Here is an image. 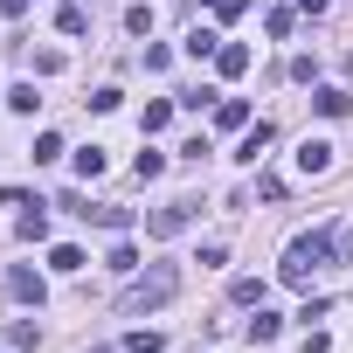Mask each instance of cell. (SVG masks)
<instances>
[{"mask_svg": "<svg viewBox=\"0 0 353 353\" xmlns=\"http://www.w3.org/2000/svg\"><path fill=\"white\" fill-rule=\"evenodd\" d=\"M215 70H222V77H243V70H250V49H243V42H222V49H215Z\"/></svg>", "mask_w": 353, "mask_h": 353, "instance_id": "7", "label": "cell"}, {"mask_svg": "<svg viewBox=\"0 0 353 353\" xmlns=\"http://www.w3.org/2000/svg\"><path fill=\"white\" fill-rule=\"evenodd\" d=\"M229 298H236V305H263V277H236Z\"/></svg>", "mask_w": 353, "mask_h": 353, "instance_id": "15", "label": "cell"}, {"mask_svg": "<svg viewBox=\"0 0 353 353\" xmlns=\"http://www.w3.org/2000/svg\"><path fill=\"white\" fill-rule=\"evenodd\" d=\"M139 125H145V132H166V125H173V104H166V97H152V104H145V118H139Z\"/></svg>", "mask_w": 353, "mask_h": 353, "instance_id": "14", "label": "cell"}, {"mask_svg": "<svg viewBox=\"0 0 353 353\" xmlns=\"http://www.w3.org/2000/svg\"><path fill=\"white\" fill-rule=\"evenodd\" d=\"M56 28H63V35H83L90 14H83V8H56Z\"/></svg>", "mask_w": 353, "mask_h": 353, "instance_id": "17", "label": "cell"}, {"mask_svg": "<svg viewBox=\"0 0 353 353\" xmlns=\"http://www.w3.org/2000/svg\"><path fill=\"white\" fill-rule=\"evenodd\" d=\"M77 173H83V181H97V173H104V145H83V152H77Z\"/></svg>", "mask_w": 353, "mask_h": 353, "instance_id": "16", "label": "cell"}, {"mask_svg": "<svg viewBox=\"0 0 353 353\" xmlns=\"http://www.w3.org/2000/svg\"><path fill=\"white\" fill-rule=\"evenodd\" d=\"M35 104H42V97H35V83H14V90H8V111H21V118H28Z\"/></svg>", "mask_w": 353, "mask_h": 353, "instance_id": "18", "label": "cell"}, {"mask_svg": "<svg viewBox=\"0 0 353 353\" xmlns=\"http://www.w3.org/2000/svg\"><path fill=\"white\" fill-rule=\"evenodd\" d=\"M215 49H222V35H215V28H188V56H194V63H201V56H215Z\"/></svg>", "mask_w": 353, "mask_h": 353, "instance_id": "12", "label": "cell"}, {"mask_svg": "<svg viewBox=\"0 0 353 353\" xmlns=\"http://www.w3.org/2000/svg\"><path fill=\"white\" fill-rule=\"evenodd\" d=\"M90 215H97L104 229H132V208H90ZM90 215H83V222H90Z\"/></svg>", "mask_w": 353, "mask_h": 353, "instance_id": "21", "label": "cell"}, {"mask_svg": "<svg viewBox=\"0 0 353 353\" xmlns=\"http://www.w3.org/2000/svg\"><path fill=\"white\" fill-rule=\"evenodd\" d=\"M263 28H270V35L284 42V35H291V8H270V14H263Z\"/></svg>", "mask_w": 353, "mask_h": 353, "instance_id": "24", "label": "cell"}, {"mask_svg": "<svg viewBox=\"0 0 353 353\" xmlns=\"http://www.w3.org/2000/svg\"><path fill=\"white\" fill-rule=\"evenodd\" d=\"M21 8H28V0H0V14H8V21H14V14H21Z\"/></svg>", "mask_w": 353, "mask_h": 353, "instance_id": "27", "label": "cell"}, {"mask_svg": "<svg viewBox=\"0 0 353 353\" xmlns=\"http://www.w3.org/2000/svg\"><path fill=\"white\" fill-rule=\"evenodd\" d=\"M132 173H139V181H159V173H166V159H159V152H139V166H132Z\"/></svg>", "mask_w": 353, "mask_h": 353, "instance_id": "23", "label": "cell"}, {"mask_svg": "<svg viewBox=\"0 0 353 353\" xmlns=\"http://www.w3.org/2000/svg\"><path fill=\"white\" fill-rule=\"evenodd\" d=\"M277 332H284V319H277V312H263V305H256V319H250V339H256V346H270V339H277Z\"/></svg>", "mask_w": 353, "mask_h": 353, "instance_id": "11", "label": "cell"}, {"mask_svg": "<svg viewBox=\"0 0 353 353\" xmlns=\"http://www.w3.org/2000/svg\"><path fill=\"white\" fill-rule=\"evenodd\" d=\"M353 250V229H312V236H298L291 250H284V263H277V277L284 284H312L332 256H346Z\"/></svg>", "mask_w": 353, "mask_h": 353, "instance_id": "1", "label": "cell"}, {"mask_svg": "<svg viewBox=\"0 0 353 353\" xmlns=\"http://www.w3.org/2000/svg\"><path fill=\"white\" fill-rule=\"evenodd\" d=\"M173 291H181V270L159 263V270H145V277H132V284L118 291V312H132V319H139V312H159Z\"/></svg>", "mask_w": 353, "mask_h": 353, "instance_id": "2", "label": "cell"}, {"mask_svg": "<svg viewBox=\"0 0 353 353\" xmlns=\"http://www.w3.org/2000/svg\"><path fill=\"white\" fill-rule=\"evenodd\" d=\"M188 222H194V201H166V208H152V215H145V236H159V243H166V236H181Z\"/></svg>", "mask_w": 353, "mask_h": 353, "instance_id": "3", "label": "cell"}, {"mask_svg": "<svg viewBox=\"0 0 353 353\" xmlns=\"http://www.w3.org/2000/svg\"><path fill=\"white\" fill-rule=\"evenodd\" d=\"M49 159H63V139H56V132H42V139H35V166H49Z\"/></svg>", "mask_w": 353, "mask_h": 353, "instance_id": "20", "label": "cell"}, {"mask_svg": "<svg viewBox=\"0 0 353 353\" xmlns=\"http://www.w3.org/2000/svg\"><path fill=\"white\" fill-rule=\"evenodd\" d=\"M8 298H14V305H42V298H49V284H42V270H28V263H14V270H8Z\"/></svg>", "mask_w": 353, "mask_h": 353, "instance_id": "4", "label": "cell"}, {"mask_svg": "<svg viewBox=\"0 0 353 353\" xmlns=\"http://www.w3.org/2000/svg\"><path fill=\"white\" fill-rule=\"evenodd\" d=\"M125 353H166L159 332H125Z\"/></svg>", "mask_w": 353, "mask_h": 353, "instance_id": "19", "label": "cell"}, {"mask_svg": "<svg viewBox=\"0 0 353 353\" xmlns=\"http://www.w3.org/2000/svg\"><path fill=\"white\" fill-rule=\"evenodd\" d=\"M215 125H222V132H243V125H250V104H243V97H222V104H215Z\"/></svg>", "mask_w": 353, "mask_h": 353, "instance_id": "8", "label": "cell"}, {"mask_svg": "<svg viewBox=\"0 0 353 353\" xmlns=\"http://www.w3.org/2000/svg\"><path fill=\"white\" fill-rule=\"evenodd\" d=\"M104 263H111V270H125V277H132V270H139V256H132V243H118V250H111V256H104Z\"/></svg>", "mask_w": 353, "mask_h": 353, "instance_id": "25", "label": "cell"}, {"mask_svg": "<svg viewBox=\"0 0 353 353\" xmlns=\"http://www.w3.org/2000/svg\"><path fill=\"white\" fill-rule=\"evenodd\" d=\"M312 104H319V118H346V111H353V97H346V90H332V83H325Z\"/></svg>", "mask_w": 353, "mask_h": 353, "instance_id": "9", "label": "cell"}, {"mask_svg": "<svg viewBox=\"0 0 353 353\" xmlns=\"http://www.w3.org/2000/svg\"><path fill=\"white\" fill-rule=\"evenodd\" d=\"M270 139H277V132H270V125H263V118H256V125H250V132H243V145H236V159H243V166H256V152H263V145H270Z\"/></svg>", "mask_w": 353, "mask_h": 353, "instance_id": "5", "label": "cell"}, {"mask_svg": "<svg viewBox=\"0 0 353 353\" xmlns=\"http://www.w3.org/2000/svg\"><path fill=\"white\" fill-rule=\"evenodd\" d=\"M49 270L77 277V270H83V250H77V243H56V250H49Z\"/></svg>", "mask_w": 353, "mask_h": 353, "instance_id": "10", "label": "cell"}, {"mask_svg": "<svg viewBox=\"0 0 353 353\" xmlns=\"http://www.w3.org/2000/svg\"><path fill=\"white\" fill-rule=\"evenodd\" d=\"M35 339H42V325H35V319H14V325H8V346H14V353H28Z\"/></svg>", "mask_w": 353, "mask_h": 353, "instance_id": "13", "label": "cell"}, {"mask_svg": "<svg viewBox=\"0 0 353 353\" xmlns=\"http://www.w3.org/2000/svg\"><path fill=\"white\" fill-rule=\"evenodd\" d=\"M208 8H215V14H222V21H236V14H243V8H250V0H208Z\"/></svg>", "mask_w": 353, "mask_h": 353, "instance_id": "26", "label": "cell"}, {"mask_svg": "<svg viewBox=\"0 0 353 353\" xmlns=\"http://www.w3.org/2000/svg\"><path fill=\"white\" fill-rule=\"evenodd\" d=\"M14 229H21V236H28V243H42V236H49V215H42V208H35V215H21V222H14Z\"/></svg>", "mask_w": 353, "mask_h": 353, "instance_id": "22", "label": "cell"}, {"mask_svg": "<svg viewBox=\"0 0 353 353\" xmlns=\"http://www.w3.org/2000/svg\"><path fill=\"white\" fill-rule=\"evenodd\" d=\"M298 8H305V14H325V0H298Z\"/></svg>", "mask_w": 353, "mask_h": 353, "instance_id": "28", "label": "cell"}, {"mask_svg": "<svg viewBox=\"0 0 353 353\" xmlns=\"http://www.w3.org/2000/svg\"><path fill=\"white\" fill-rule=\"evenodd\" d=\"M90 353H118V346H90Z\"/></svg>", "mask_w": 353, "mask_h": 353, "instance_id": "29", "label": "cell"}, {"mask_svg": "<svg viewBox=\"0 0 353 353\" xmlns=\"http://www.w3.org/2000/svg\"><path fill=\"white\" fill-rule=\"evenodd\" d=\"M325 166H332V145L325 139H305L298 145V173H325Z\"/></svg>", "mask_w": 353, "mask_h": 353, "instance_id": "6", "label": "cell"}]
</instances>
